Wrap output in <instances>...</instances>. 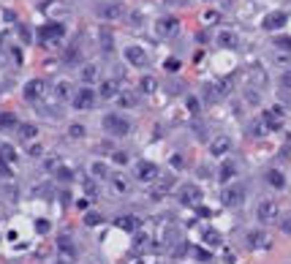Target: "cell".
Segmentation results:
<instances>
[{
  "label": "cell",
  "mask_w": 291,
  "mask_h": 264,
  "mask_svg": "<svg viewBox=\"0 0 291 264\" xmlns=\"http://www.w3.org/2000/svg\"><path fill=\"white\" fill-rule=\"evenodd\" d=\"M101 125H104V131L109 137H128L131 134V120L125 115H120V112H106Z\"/></svg>",
  "instance_id": "obj_1"
},
{
  "label": "cell",
  "mask_w": 291,
  "mask_h": 264,
  "mask_svg": "<svg viewBox=\"0 0 291 264\" xmlns=\"http://www.w3.org/2000/svg\"><path fill=\"white\" fill-rule=\"evenodd\" d=\"M96 17L104 19V22L123 19L125 17V3H120V0H104V3L96 6Z\"/></svg>",
  "instance_id": "obj_2"
},
{
  "label": "cell",
  "mask_w": 291,
  "mask_h": 264,
  "mask_svg": "<svg viewBox=\"0 0 291 264\" xmlns=\"http://www.w3.org/2000/svg\"><path fill=\"white\" fill-rule=\"evenodd\" d=\"M96 101H98V93L93 90L90 85H84V87H79V90H74V95H71V107L79 109V112L93 109V107H96Z\"/></svg>",
  "instance_id": "obj_3"
},
{
  "label": "cell",
  "mask_w": 291,
  "mask_h": 264,
  "mask_svg": "<svg viewBox=\"0 0 291 264\" xmlns=\"http://www.w3.org/2000/svg\"><path fill=\"white\" fill-rule=\"evenodd\" d=\"M256 221L270 226V223H278L280 221V210H278V202L275 199H261L256 207Z\"/></svg>",
  "instance_id": "obj_4"
},
{
  "label": "cell",
  "mask_w": 291,
  "mask_h": 264,
  "mask_svg": "<svg viewBox=\"0 0 291 264\" xmlns=\"http://www.w3.org/2000/svg\"><path fill=\"white\" fill-rule=\"evenodd\" d=\"M245 196H248L245 182H231V186H226V188L221 191L223 207H240L242 202H245Z\"/></svg>",
  "instance_id": "obj_5"
},
{
  "label": "cell",
  "mask_w": 291,
  "mask_h": 264,
  "mask_svg": "<svg viewBox=\"0 0 291 264\" xmlns=\"http://www.w3.org/2000/svg\"><path fill=\"white\" fill-rule=\"evenodd\" d=\"M63 36H66V28H63L60 22H46V25H41V30H38V41H41L44 46L57 44Z\"/></svg>",
  "instance_id": "obj_6"
},
{
  "label": "cell",
  "mask_w": 291,
  "mask_h": 264,
  "mask_svg": "<svg viewBox=\"0 0 291 264\" xmlns=\"http://www.w3.org/2000/svg\"><path fill=\"white\" fill-rule=\"evenodd\" d=\"M177 199H180L183 204L193 207V204H199L201 199H204V191L196 186V182H185V186H180V188H177Z\"/></svg>",
  "instance_id": "obj_7"
},
{
  "label": "cell",
  "mask_w": 291,
  "mask_h": 264,
  "mask_svg": "<svg viewBox=\"0 0 291 264\" xmlns=\"http://www.w3.org/2000/svg\"><path fill=\"white\" fill-rule=\"evenodd\" d=\"M261 123H264L267 131H280L283 123H286V112H283V107H270L264 112Z\"/></svg>",
  "instance_id": "obj_8"
},
{
  "label": "cell",
  "mask_w": 291,
  "mask_h": 264,
  "mask_svg": "<svg viewBox=\"0 0 291 264\" xmlns=\"http://www.w3.org/2000/svg\"><path fill=\"white\" fill-rule=\"evenodd\" d=\"M180 33V19L177 17H161L155 22V36L158 38H174Z\"/></svg>",
  "instance_id": "obj_9"
},
{
  "label": "cell",
  "mask_w": 291,
  "mask_h": 264,
  "mask_svg": "<svg viewBox=\"0 0 291 264\" xmlns=\"http://www.w3.org/2000/svg\"><path fill=\"white\" fill-rule=\"evenodd\" d=\"M125 60H128V66L133 68H144L147 63H150V58H147V52H144V46H136V44H131V46H125Z\"/></svg>",
  "instance_id": "obj_10"
},
{
  "label": "cell",
  "mask_w": 291,
  "mask_h": 264,
  "mask_svg": "<svg viewBox=\"0 0 291 264\" xmlns=\"http://www.w3.org/2000/svg\"><path fill=\"white\" fill-rule=\"evenodd\" d=\"M46 90H49V85H46V79H30V82L25 85V90H22V95H25L27 101H41Z\"/></svg>",
  "instance_id": "obj_11"
},
{
  "label": "cell",
  "mask_w": 291,
  "mask_h": 264,
  "mask_svg": "<svg viewBox=\"0 0 291 264\" xmlns=\"http://www.w3.org/2000/svg\"><path fill=\"white\" fill-rule=\"evenodd\" d=\"M57 253H60V261L63 264H74L76 261V245H74V240L63 234L57 240Z\"/></svg>",
  "instance_id": "obj_12"
},
{
  "label": "cell",
  "mask_w": 291,
  "mask_h": 264,
  "mask_svg": "<svg viewBox=\"0 0 291 264\" xmlns=\"http://www.w3.org/2000/svg\"><path fill=\"white\" fill-rule=\"evenodd\" d=\"M245 243H248V248H253V251H261V248H270V237H267V231H261V229H250V231H245Z\"/></svg>",
  "instance_id": "obj_13"
},
{
  "label": "cell",
  "mask_w": 291,
  "mask_h": 264,
  "mask_svg": "<svg viewBox=\"0 0 291 264\" xmlns=\"http://www.w3.org/2000/svg\"><path fill=\"white\" fill-rule=\"evenodd\" d=\"M231 145H234V142H231L229 134H218V137L210 142V153H212V155H229Z\"/></svg>",
  "instance_id": "obj_14"
},
{
  "label": "cell",
  "mask_w": 291,
  "mask_h": 264,
  "mask_svg": "<svg viewBox=\"0 0 291 264\" xmlns=\"http://www.w3.org/2000/svg\"><path fill=\"white\" fill-rule=\"evenodd\" d=\"M155 177H158V166L153 161H139L136 164V180L139 182H153Z\"/></svg>",
  "instance_id": "obj_15"
},
{
  "label": "cell",
  "mask_w": 291,
  "mask_h": 264,
  "mask_svg": "<svg viewBox=\"0 0 291 264\" xmlns=\"http://www.w3.org/2000/svg\"><path fill=\"white\" fill-rule=\"evenodd\" d=\"M286 22H288V14H286V11H270V14L261 19V28H264V30H280Z\"/></svg>",
  "instance_id": "obj_16"
},
{
  "label": "cell",
  "mask_w": 291,
  "mask_h": 264,
  "mask_svg": "<svg viewBox=\"0 0 291 264\" xmlns=\"http://www.w3.org/2000/svg\"><path fill=\"white\" fill-rule=\"evenodd\" d=\"M215 44L223 46V49H240V36L234 33V30H218Z\"/></svg>",
  "instance_id": "obj_17"
},
{
  "label": "cell",
  "mask_w": 291,
  "mask_h": 264,
  "mask_svg": "<svg viewBox=\"0 0 291 264\" xmlns=\"http://www.w3.org/2000/svg\"><path fill=\"white\" fill-rule=\"evenodd\" d=\"M201 243H207L210 248H221L223 245V234L218 229H212V226H204L201 229Z\"/></svg>",
  "instance_id": "obj_18"
},
{
  "label": "cell",
  "mask_w": 291,
  "mask_h": 264,
  "mask_svg": "<svg viewBox=\"0 0 291 264\" xmlns=\"http://www.w3.org/2000/svg\"><path fill=\"white\" fill-rule=\"evenodd\" d=\"M109 182H112V191H117V194H128L131 191V180L125 177V174H120V172L109 174Z\"/></svg>",
  "instance_id": "obj_19"
},
{
  "label": "cell",
  "mask_w": 291,
  "mask_h": 264,
  "mask_svg": "<svg viewBox=\"0 0 291 264\" xmlns=\"http://www.w3.org/2000/svg\"><path fill=\"white\" fill-rule=\"evenodd\" d=\"M264 180H267V186H272V188H286V174H283L280 169H267L264 174Z\"/></svg>",
  "instance_id": "obj_20"
},
{
  "label": "cell",
  "mask_w": 291,
  "mask_h": 264,
  "mask_svg": "<svg viewBox=\"0 0 291 264\" xmlns=\"http://www.w3.org/2000/svg\"><path fill=\"white\" fill-rule=\"evenodd\" d=\"M248 79H250V87H264L267 85V71L261 66H250Z\"/></svg>",
  "instance_id": "obj_21"
},
{
  "label": "cell",
  "mask_w": 291,
  "mask_h": 264,
  "mask_svg": "<svg viewBox=\"0 0 291 264\" xmlns=\"http://www.w3.org/2000/svg\"><path fill=\"white\" fill-rule=\"evenodd\" d=\"M114 223L125 231H139V226H141V221L136 215H120V218H114Z\"/></svg>",
  "instance_id": "obj_22"
},
{
  "label": "cell",
  "mask_w": 291,
  "mask_h": 264,
  "mask_svg": "<svg viewBox=\"0 0 291 264\" xmlns=\"http://www.w3.org/2000/svg\"><path fill=\"white\" fill-rule=\"evenodd\" d=\"M54 95H57L60 101H71V95H74V87H71L68 79H60V82H54Z\"/></svg>",
  "instance_id": "obj_23"
},
{
  "label": "cell",
  "mask_w": 291,
  "mask_h": 264,
  "mask_svg": "<svg viewBox=\"0 0 291 264\" xmlns=\"http://www.w3.org/2000/svg\"><path fill=\"white\" fill-rule=\"evenodd\" d=\"M234 174H237V164H234L231 158H226L223 166L218 169V180H221V182H229V180L234 177Z\"/></svg>",
  "instance_id": "obj_24"
},
{
  "label": "cell",
  "mask_w": 291,
  "mask_h": 264,
  "mask_svg": "<svg viewBox=\"0 0 291 264\" xmlns=\"http://www.w3.org/2000/svg\"><path fill=\"white\" fill-rule=\"evenodd\" d=\"M90 174H93V177H98V180H109V174H112V169H109V164H104V161H93V166H90Z\"/></svg>",
  "instance_id": "obj_25"
},
{
  "label": "cell",
  "mask_w": 291,
  "mask_h": 264,
  "mask_svg": "<svg viewBox=\"0 0 291 264\" xmlns=\"http://www.w3.org/2000/svg\"><path fill=\"white\" fill-rule=\"evenodd\" d=\"M114 101H117V107H123V109H131V107H136V95H131L128 90H117Z\"/></svg>",
  "instance_id": "obj_26"
},
{
  "label": "cell",
  "mask_w": 291,
  "mask_h": 264,
  "mask_svg": "<svg viewBox=\"0 0 291 264\" xmlns=\"http://www.w3.org/2000/svg\"><path fill=\"white\" fill-rule=\"evenodd\" d=\"M98 74H101V71H98V66H93V63H84V66H82V82L84 85H93L98 79Z\"/></svg>",
  "instance_id": "obj_27"
},
{
  "label": "cell",
  "mask_w": 291,
  "mask_h": 264,
  "mask_svg": "<svg viewBox=\"0 0 291 264\" xmlns=\"http://www.w3.org/2000/svg\"><path fill=\"white\" fill-rule=\"evenodd\" d=\"M98 38H101V49H104V52H112L114 49V38H112V30H109V28H101L98 30Z\"/></svg>",
  "instance_id": "obj_28"
},
{
  "label": "cell",
  "mask_w": 291,
  "mask_h": 264,
  "mask_svg": "<svg viewBox=\"0 0 291 264\" xmlns=\"http://www.w3.org/2000/svg\"><path fill=\"white\" fill-rule=\"evenodd\" d=\"M17 128H19V137L25 139V142H30V139L38 137V128H36L33 123H22V125H17Z\"/></svg>",
  "instance_id": "obj_29"
},
{
  "label": "cell",
  "mask_w": 291,
  "mask_h": 264,
  "mask_svg": "<svg viewBox=\"0 0 291 264\" xmlns=\"http://www.w3.org/2000/svg\"><path fill=\"white\" fill-rule=\"evenodd\" d=\"M101 98H114L117 95V85L112 82V79H106V82H101V90H98Z\"/></svg>",
  "instance_id": "obj_30"
},
{
  "label": "cell",
  "mask_w": 291,
  "mask_h": 264,
  "mask_svg": "<svg viewBox=\"0 0 291 264\" xmlns=\"http://www.w3.org/2000/svg\"><path fill=\"white\" fill-rule=\"evenodd\" d=\"M245 101L248 103H253V107H258V103H261V93H258V87H245Z\"/></svg>",
  "instance_id": "obj_31"
},
{
  "label": "cell",
  "mask_w": 291,
  "mask_h": 264,
  "mask_svg": "<svg viewBox=\"0 0 291 264\" xmlns=\"http://www.w3.org/2000/svg\"><path fill=\"white\" fill-rule=\"evenodd\" d=\"M19 123H17V117H14L11 115V112H0V128H3V131H6V128H17Z\"/></svg>",
  "instance_id": "obj_32"
},
{
  "label": "cell",
  "mask_w": 291,
  "mask_h": 264,
  "mask_svg": "<svg viewBox=\"0 0 291 264\" xmlns=\"http://www.w3.org/2000/svg\"><path fill=\"white\" fill-rule=\"evenodd\" d=\"M272 46H275V49H280V52H288L291 55V36H278L272 41Z\"/></svg>",
  "instance_id": "obj_33"
},
{
  "label": "cell",
  "mask_w": 291,
  "mask_h": 264,
  "mask_svg": "<svg viewBox=\"0 0 291 264\" xmlns=\"http://www.w3.org/2000/svg\"><path fill=\"white\" fill-rule=\"evenodd\" d=\"M155 87H158V82H155L153 76H141V82H139V90H141V93L150 95V93H155Z\"/></svg>",
  "instance_id": "obj_34"
},
{
  "label": "cell",
  "mask_w": 291,
  "mask_h": 264,
  "mask_svg": "<svg viewBox=\"0 0 291 264\" xmlns=\"http://www.w3.org/2000/svg\"><path fill=\"white\" fill-rule=\"evenodd\" d=\"M0 158H6V161H17V150L11 145H0Z\"/></svg>",
  "instance_id": "obj_35"
},
{
  "label": "cell",
  "mask_w": 291,
  "mask_h": 264,
  "mask_svg": "<svg viewBox=\"0 0 291 264\" xmlns=\"http://www.w3.org/2000/svg\"><path fill=\"white\" fill-rule=\"evenodd\" d=\"M163 68H166L169 74H177L183 66H180V58H166V60H163Z\"/></svg>",
  "instance_id": "obj_36"
},
{
  "label": "cell",
  "mask_w": 291,
  "mask_h": 264,
  "mask_svg": "<svg viewBox=\"0 0 291 264\" xmlns=\"http://www.w3.org/2000/svg\"><path fill=\"white\" fill-rule=\"evenodd\" d=\"M68 137H71V139H82V137H84V125H79V123L68 125Z\"/></svg>",
  "instance_id": "obj_37"
},
{
  "label": "cell",
  "mask_w": 291,
  "mask_h": 264,
  "mask_svg": "<svg viewBox=\"0 0 291 264\" xmlns=\"http://www.w3.org/2000/svg\"><path fill=\"white\" fill-rule=\"evenodd\" d=\"M84 223H88V226H101L104 218H101L98 213H88V215H84Z\"/></svg>",
  "instance_id": "obj_38"
},
{
  "label": "cell",
  "mask_w": 291,
  "mask_h": 264,
  "mask_svg": "<svg viewBox=\"0 0 291 264\" xmlns=\"http://www.w3.org/2000/svg\"><path fill=\"white\" fill-rule=\"evenodd\" d=\"M54 174H57V180H63V182H68L71 177H74V172H71L68 166H57V172H54Z\"/></svg>",
  "instance_id": "obj_39"
},
{
  "label": "cell",
  "mask_w": 291,
  "mask_h": 264,
  "mask_svg": "<svg viewBox=\"0 0 291 264\" xmlns=\"http://www.w3.org/2000/svg\"><path fill=\"white\" fill-rule=\"evenodd\" d=\"M0 174H3L6 180L14 177V172H11V166H9V161H6V158H0Z\"/></svg>",
  "instance_id": "obj_40"
},
{
  "label": "cell",
  "mask_w": 291,
  "mask_h": 264,
  "mask_svg": "<svg viewBox=\"0 0 291 264\" xmlns=\"http://www.w3.org/2000/svg\"><path fill=\"white\" fill-rule=\"evenodd\" d=\"M280 87H283V90H291V68H286L280 74Z\"/></svg>",
  "instance_id": "obj_41"
},
{
  "label": "cell",
  "mask_w": 291,
  "mask_h": 264,
  "mask_svg": "<svg viewBox=\"0 0 291 264\" xmlns=\"http://www.w3.org/2000/svg\"><path fill=\"white\" fill-rule=\"evenodd\" d=\"M193 256H196L199 261H210V259H212V253L204 251V248H193Z\"/></svg>",
  "instance_id": "obj_42"
},
{
  "label": "cell",
  "mask_w": 291,
  "mask_h": 264,
  "mask_svg": "<svg viewBox=\"0 0 291 264\" xmlns=\"http://www.w3.org/2000/svg\"><path fill=\"white\" fill-rule=\"evenodd\" d=\"M278 223H280L283 234H291V215H288V218H283V221H278Z\"/></svg>",
  "instance_id": "obj_43"
},
{
  "label": "cell",
  "mask_w": 291,
  "mask_h": 264,
  "mask_svg": "<svg viewBox=\"0 0 291 264\" xmlns=\"http://www.w3.org/2000/svg\"><path fill=\"white\" fill-rule=\"evenodd\" d=\"M264 134V123H253L250 125V137H261Z\"/></svg>",
  "instance_id": "obj_44"
},
{
  "label": "cell",
  "mask_w": 291,
  "mask_h": 264,
  "mask_svg": "<svg viewBox=\"0 0 291 264\" xmlns=\"http://www.w3.org/2000/svg\"><path fill=\"white\" fill-rule=\"evenodd\" d=\"M114 161H117V164H128V153H125V150H117V153H114Z\"/></svg>",
  "instance_id": "obj_45"
},
{
  "label": "cell",
  "mask_w": 291,
  "mask_h": 264,
  "mask_svg": "<svg viewBox=\"0 0 291 264\" xmlns=\"http://www.w3.org/2000/svg\"><path fill=\"white\" fill-rule=\"evenodd\" d=\"M171 164H174V166H180V169H183V166H185V158H183V155H174V158H171Z\"/></svg>",
  "instance_id": "obj_46"
},
{
  "label": "cell",
  "mask_w": 291,
  "mask_h": 264,
  "mask_svg": "<svg viewBox=\"0 0 291 264\" xmlns=\"http://www.w3.org/2000/svg\"><path fill=\"white\" fill-rule=\"evenodd\" d=\"M19 36H22V41H30V30H27V28L19 25Z\"/></svg>",
  "instance_id": "obj_47"
},
{
  "label": "cell",
  "mask_w": 291,
  "mask_h": 264,
  "mask_svg": "<svg viewBox=\"0 0 291 264\" xmlns=\"http://www.w3.org/2000/svg\"><path fill=\"white\" fill-rule=\"evenodd\" d=\"M84 188H88V194H90L93 199H96V196H98V188H96V186H93V182H88V186H84Z\"/></svg>",
  "instance_id": "obj_48"
},
{
  "label": "cell",
  "mask_w": 291,
  "mask_h": 264,
  "mask_svg": "<svg viewBox=\"0 0 291 264\" xmlns=\"http://www.w3.org/2000/svg\"><path fill=\"white\" fill-rule=\"evenodd\" d=\"M204 19L212 22V19H218V14H215V11H207V14H204Z\"/></svg>",
  "instance_id": "obj_49"
},
{
  "label": "cell",
  "mask_w": 291,
  "mask_h": 264,
  "mask_svg": "<svg viewBox=\"0 0 291 264\" xmlns=\"http://www.w3.org/2000/svg\"><path fill=\"white\" fill-rule=\"evenodd\" d=\"M283 101H288V103H291V90H288V95H283Z\"/></svg>",
  "instance_id": "obj_50"
}]
</instances>
